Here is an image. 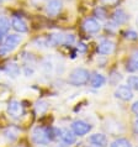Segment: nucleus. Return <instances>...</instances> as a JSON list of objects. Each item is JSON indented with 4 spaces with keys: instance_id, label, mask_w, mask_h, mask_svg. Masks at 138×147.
<instances>
[{
    "instance_id": "6e6552de",
    "label": "nucleus",
    "mask_w": 138,
    "mask_h": 147,
    "mask_svg": "<svg viewBox=\"0 0 138 147\" xmlns=\"http://www.w3.org/2000/svg\"><path fill=\"white\" fill-rule=\"evenodd\" d=\"M100 55H111L115 51V42L111 40H102L97 46Z\"/></svg>"
},
{
    "instance_id": "2f4dec72",
    "label": "nucleus",
    "mask_w": 138,
    "mask_h": 147,
    "mask_svg": "<svg viewBox=\"0 0 138 147\" xmlns=\"http://www.w3.org/2000/svg\"><path fill=\"white\" fill-rule=\"evenodd\" d=\"M0 3H1V0H0Z\"/></svg>"
},
{
    "instance_id": "4468645a",
    "label": "nucleus",
    "mask_w": 138,
    "mask_h": 147,
    "mask_svg": "<svg viewBox=\"0 0 138 147\" xmlns=\"http://www.w3.org/2000/svg\"><path fill=\"white\" fill-rule=\"evenodd\" d=\"M90 85L92 88H101L104 87L105 83H106V78L102 74H99V73H95L90 77Z\"/></svg>"
},
{
    "instance_id": "6ab92c4d",
    "label": "nucleus",
    "mask_w": 138,
    "mask_h": 147,
    "mask_svg": "<svg viewBox=\"0 0 138 147\" xmlns=\"http://www.w3.org/2000/svg\"><path fill=\"white\" fill-rule=\"evenodd\" d=\"M9 30H10L9 19L5 18V16H1V18H0V32H1L3 35H5V34H7Z\"/></svg>"
},
{
    "instance_id": "bb28decb",
    "label": "nucleus",
    "mask_w": 138,
    "mask_h": 147,
    "mask_svg": "<svg viewBox=\"0 0 138 147\" xmlns=\"http://www.w3.org/2000/svg\"><path fill=\"white\" fill-rule=\"evenodd\" d=\"M133 130H135V132L138 135V120H136L135 124H133Z\"/></svg>"
},
{
    "instance_id": "412c9836",
    "label": "nucleus",
    "mask_w": 138,
    "mask_h": 147,
    "mask_svg": "<svg viewBox=\"0 0 138 147\" xmlns=\"http://www.w3.org/2000/svg\"><path fill=\"white\" fill-rule=\"evenodd\" d=\"M48 108V105H47V101H44V100H40L36 103V110H37V113H44L47 110Z\"/></svg>"
},
{
    "instance_id": "9b49d317",
    "label": "nucleus",
    "mask_w": 138,
    "mask_h": 147,
    "mask_svg": "<svg viewBox=\"0 0 138 147\" xmlns=\"http://www.w3.org/2000/svg\"><path fill=\"white\" fill-rule=\"evenodd\" d=\"M128 20V15L123 9H116L112 14V21L116 24V25H122L126 24Z\"/></svg>"
},
{
    "instance_id": "f03ea898",
    "label": "nucleus",
    "mask_w": 138,
    "mask_h": 147,
    "mask_svg": "<svg viewBox=\"0 0 138 147\" xmlns=\"http://www.w3.org/2000/svg\"><path fill=\"white\" fill-rule=\"evenodd\" d=\"M21 41H22V36H20L17 34L7 35L5 40H4L3 45L0 46V56H5L7 53H10V52H13L21 43Z\"/></svg>"
},
{
    "instance_id": "0eeeda50",
    "label": "nucleus",
    "mask_w": 138,
    "mask_h": 147,
    "mask_svg": "<svg viewBox=\"0 0 138 147\" xmlns=\"http://www.w3.org/2000/svg\"><path fill=\"white\" fill-rule=\"evenodd\" d=\"M115 96L119 98L120 100L128 101L133 98V92L128 85H119V88L115 90Z\"/></svg>"
},
{
    "instance_id": "ddd939ff",
    "label": "nucleus",
    "mask_w": 138,
    "mask_h": 147,
    "mask_svg": "<svg viewBox=\"0 0 138 147\" xmlns=\"http://www.w3.org/2000/svg\"><path fill=\"white\" fill-rule=\"evenodd\" d=\"M126 71L127 72H137L138 71V50L135 51L129 57V59L126 63Z\"/></svg>"
},
{
    "instance_id": "a211bd4d",
    "label": "nucleus",
    "mask_w": 138,
    "mask_h": 147,
    "mask_svg": "<svg viewBox=\"0 0 138 147\" xmlns=\"http://www.w3.org/2000/svg\"><path fill=\"white\" fill-rule=\"evenodd\" d=\"M110 147H132V145L127 138L121 137V138H116L115 141H112Z\"/></svg>"
},
{
    "instance_id": "473e14b6",
    "label": "nucleus",
    "mask_w": 138,
    "mask_h": 147,
    "mask_svg": "<svg viewBox=\"0 0 138 147\" xmlns=\"http://www.w3.org/2000/svg\"><path fill=\"white\" fill-rule=\"evenodd\" d=\"M94 147H96V146H94Z\"/></svg>"
},
{
    "instance_id": "423d86ee",
    "label": "nucleus",
    "mask_w": 138,
    "mask_h": 147,
    "mask_svg": "<svg viewBox=\"0 0 138 147\" xmlns=\"http://www.w3.org/2000/svg\"><path fill=\"white\" fill-rule=\"evenodd\" d=\"M63 9L62 0H48L46 5V13L50 16H57Z\"/></svg>"
},
{
    "instance_id": "1a4fd4ad",
    "label": "nucleus",
    "mask_w": 138,
    "mask_h": 147,
    "mask_svg": "<svg viewBox=\"0 0 138 147\" xmlns=\"http://www.w3.org/2000/svg\"><path fill=\"white\" fill-rule=\"evenodd\" d=\"M89 142H90L92 146H96V147H107V145H109L107 137H106V135H104V134L91 135L90 138H89Z\"/></svg>"
},
{
    "instance_id": "f257e3e1",
    "label": "nucleus",
    "mask_w": 138,
    "mask_h": 147,
    "mask_svg": "<svg viewBox=\"0 0 138 147\" xmlns=\"http://www.w3.org/2000/svg\"><path fill=\"white\" fill-rule=\"evenodd\" d=\"M90 73L85 68H75L70 72L68 77V83L73 87H82L89 83L90 80Z\"/></svg>"
},
{
    "instance_id": "4be33fe9",
    "label": "nucleus",
    "mask_w": 138,
    "mask_h": 147,
    "mask_svg": "<svg viewBox=\"0 0 138 147\" xmlns=\"http://www.w3.org/2000/svg\"><path fill=\"white\" fill-rule=\"evenodd\" d=\"M125 37L127 38V40L136 41V40H138V34H137L136 31H133V30H128V31L125 32Z\"/></svg>"
},
{
    "instance_id": "5701e85b",
    "label": "nucleus",
    "mask_w": 138,
    "mask_h": 147,
    "mask_svg": "<svg viewBox=\"0 0 138 147\" xmlns=\"http://www.w3.org/2000/svg\"><path fill=\"white\" fill-rule=\"evenodd\" d=\"M95 16L100 20H104L105 18H106V11H105L102 7H97V9L95 10Z\"/></svg>"
},
{
    "instance_id": "c756f323",
    "label": "nucleus",
    "mask_w": 138,
    "mask_h": 147,
    "mask_svg": "<svg viewBox=\"0 0 138 147\" xmlns=\"http://www.w3.org/2000/svg\"><path fill=\"white\" fill-rule=\"evenodd\" d=\"M136 24H137V26H138V16H137V19H136Z\"/></svg>"
},
{
    "instance_id": "dca6fc26",
    "label": "nucleus",
    "mask_w": 138,
    "mask_h": 147,
    "mask_svg": "<svg viewBox=\"0 0 138 147\" xmlns=\"http://www.w3.org/2000/svg\"><path fill=\"white\" fill-rule=\"evenodd\" d=\"M19 132L20 131H19V129L16 127V126H10V127L4 130L3 135H4V137H5L7 141H15L16 138H17V136H19Z\"/></svg>"
},
{
    "instance_id": "f3484780",
    "label": "nucleus",
    "mask_w": 138,
    "mask_h": 147,
    "mask_svg": "<svg viewBox=\"0 0 138 147\" xmlns=\"http://www.w3.org/2000/svg\"><path fill=\"white\" fill-rule=\"evenodd\" d=\"M4 71H5V73L7 76L13 77V78H16L17 76H20V67L14 62L7 63L6 66L4 67Z\"/></svg>"
},
{
    "instance_id": "aec40b11",
    "label": "nucleus",
    "mask_w": 138,
    "mask_h": 147,
    "mask_svg": "<svg viewBox=\"0 0 138 147\" xmlns=\"http://www.w3.org/2000/svg\"><path fill=\"white\" fill-rule=\"evenodd\" d=\"M127 85L132 90H138V76H129L127 78Z\"/></svg>"
},
{
    "instance_id": "b1692460",
    "label": "nucleus",
    "mask_w": 138,
    "mask_h": 147,
    "mask_svg": "<svg viewBox=\"0 0 138 147\" xmlns=\"http://www.w3.org/2000/svg\"><path fill=\"white\" fill-rule=\"evenodd\" d=\"M75 40V36L73 34H66L64 35V42L63 45H72L73 42H74Z\"/></svg>"
},
{
    "instance_id": "393cba45",
    "label": "nucleus",
    "mask_w": 138,
    "mask_h": 147,
    "mask_svg": "<svg viewBox=\"0 0 138 147\" xmlns=\"http://www.w3.org/2000/svg\"><path fill=\"white\" fill-rule=\"evenodd\" d=\"M131 109H132V113L135 114V115L138 116V100L133 103V105H132V108H131Z\"/></svg>"
},
{
    "instance_id": "a878e982",
    "label": "nucleus",
    "mask_w": 138,
    "mask_h": 147,
    "mask_svg": "<svg viewBox=\"0 0 138 147\" xmlns=\"http://www.w3.org/2000/svg\"><path fill=\"white\" fill-rule=\"evenodd\" d=\"M25 74H26V77H31L32 74H33V69H32V68L28 69V66L25 67Z\"/></svg>"
},
{
    "instance_id": "c85d7f7f",
    "label": "nucleus",
    "mask_w": 138,
    "mask_h": 147,
    "mask_svg": "<svg viewBox=\"0 0 138 147\" xmlns=\"http://www.w3.org/2000/svg\"><path fill=\"white\" fill-rule=\"evenodd\" d=\"M79 48H80V51H82V52H84V51H85V46H84L83 43H80L79 46H78V50H79Z\"/></svg>"
},
{
    "instance_id": "9d476101",
    "label": "nucleus",
    "mask_w": 138,
    "mask_h": 147,
    "mask_svg": "<svg viewBox=\"0 0 138 147\" xmlns=\"http://www.w3.org/2000/svg\"><path fill=\"white\" fill-rule=\"evenodd\" d=\"M11 27H13L16 32H19V34H25V32H27V30H28L25 20L22 18H19V16L13 18V20H11Z\"/></svg>"
},
{
    "instance_id": "2eb2a0df",
    "label": "nucleus",
    "mask_w": 138,
    "mask_h": 147,
    "mask_svg": "<svg viewBox=\"0 0 138 147\" xmlns=\"http://www.w3.org/2000/svg\"><path fill=\"white\" fill-rule=\"evenodd\" d=\"M48 46H58V45H63L64 42V35L59 34V32H54V34H51L47 38Z\"/></svg>"
},
{
    "instance_id": "20e7f679",
    "label": "nucleus",
    "mask_w": 138,
    "mask_h": 147,
    "mask_svg": "<svg viewBox=\"0 0 138 147\" xmlns=\"http://www.w3.org/2000/svg\"><path fill=\"white\" fill-rule=\"evenodd\" d=\"M72 131L76 136H84V135H86L91 131V125L83 120H76L72 124Z\"/></svg>"
},
{
    "instance_id": "7ed1b4c3",
    "label": "nucleus",
    "mask_w": 138,
    "mask_h": 147,
    "mask_svg": "<svg viewBox=\"0 0 138 147\" xmlns=\"http://www.w3.org/2000/svg\"><path fill=\"white\" fill-rule=\"evenodd\" d=\"M7 114L15 120H19L23 115V108L22 104L17 100H11L7 105Z\"/></svg>"
},
{
    "instance_id": "39448f33",
    "label": "nucleus",
    "mask_w": 138,
    "mask_h": 147,
    "mask_svg": "<svg viewBox=\"0 0 138 147\" xmlns=\"http://www.w3.org/2000/svg\"><path fill=\"white\" fill-rule=\"evenodd\" d=\"M83 28L85 32L88 34H97L101 30V25L97 20L92 19V18H88L84 20L83 22Z\"/></svg>"
},
{
    "instance_id": "cd10ccee",
    "label": "nucleus",
    "mask_w": 138,
    "mask_h": 147,
    "mask_svg": "<svg viewBox=\"0 0 138 147\" xmlns=\"http://www.w3.org/2000/svg\"><path fill=\"white\" fill-rule=\"evenodd\" d=\"M102 1H104L105 4H109V5H111V4H115L117 0H102Z\"/></svg>"
},
{
    "instance_id": "f8f14e48",
    "label": "nucleus",
    "mask_w": 138,
    "mask_h": 147,
    "mask_svg": "<svg viewBox=\"0 0 138 147\" xmlns=\"http://www.w3.org/2000/svg\"><path fill=\"white\" fill-rule=\"evenodd\" d=\"M59 138L62 140L63 144L67 145V146H70V145L76 142V135L73 131H69V130H62Z\"/></svg>"
},
{
    "instance_id": "7c9ffc66",
    "label": "nucleus",
    "mask_w": 138,
    "mask_h": 147,
    "mask_svg": "<svg viewBox=\"0 0 138 147\" xmlns=\"http://www.w3.org/2000/svg\"><path fill=\"white\" fill-rule=\"evenodd\" d=\"M1 37H3V34H1V32H0V40H1Z\"/></svg>"
}]
</instances>
